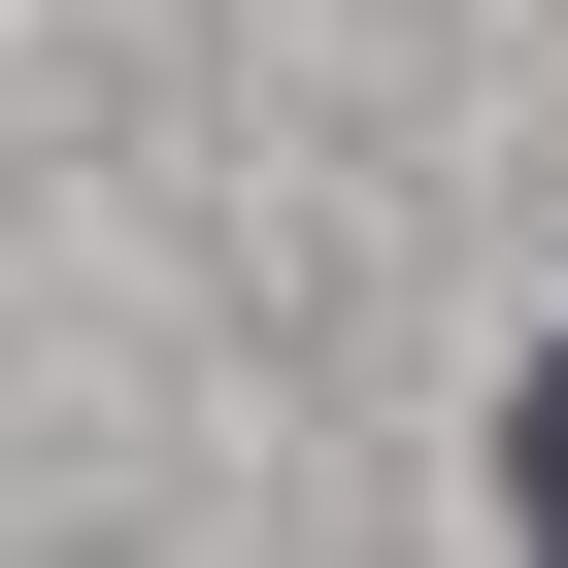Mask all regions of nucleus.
Masks as SVG:
<instances>
[{"mask_svg": "<svg viewBox=\"0 0 568 568\" xmlns=\"http://www.w3.org/2000/svg\"><path fill=\"white\" fill-rule=\"evenodd\" d=\"M501 535H535V568H568V335H535V368H501Z\"/></svg>", "mask_w": 568, "mask_h": 568, "instance_id": "obj_1", "label": "nucleus"}]
</instances>
